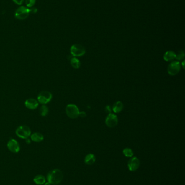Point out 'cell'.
<instances>
[{"mask_svg": "<svg viewBox=\"0 0 185 185\" xmlns=\"http://www.w3.org/2000/svg\"><path fill=\"white\" fill-rule=\"evenodd\" d=\"M118 124L117 116L112 113L109 114L105 119V124L109 128H114Z\"/></svg>", "mask_w": 185, "mask_h": 185, "instance_id": "obj_8", "label": "cell"}, {"mask_svg": "<svg viewBox=\"0 0 185 185\" xmlns=\"http://www.w3.org/2000/svg\"><path fill=\"white\" fill-rule=\"evenodd\" d=\"M185 57V53L184 51H179L178 54H176V56L175 59L177 60H182L184 59Z\"/></svg>", "mask_w": 185, "mask_h": 185, "instance_id": "obj_20", "label": "cell"}, {"mask_svg": "<svg viewBox=\"0 0 185 185\" xmlns=\"http://www.w3.org/2000/svg\"><path fill=\"white\" fill-rule=\"evenodd\" d=\"M123 154L126 157L131 158L134 155V152L132 151V149L129 148H125L123 151Z\"/></svg>", "mask_w": 185, "mask_h": 185, "instance_id": "obj_19", "label": "cell"}, {"mask_svg": "<svg viewBox=\"0 0 185 185\" xmlns=\"http://www.w3.org/2000/svg\"><path fill=\"white\" fill-rule=\"evenodd\" d=\"M79 110L76 105L69 104L66 107V113L68 117L71 119H76L79 116Z\"/></svg>", "mask_w": 185, "mask_h": 185, "instance_id": "obj_2", "label": "cell"}, {"mask_svg": "<svg viewBox=\"0 0 185 185\" xmlns=\"http://www.w3.org/2000/svg\"><path fill=\"white\" fill-rule=\"evenodd\" d=\"M63 176V172L60 169H55L47 174V180L51 185H57L62 181Z\"/></svg>", "mask_w": 185, "mask_h": 185, "instance_id": "obj_1", "label": "cell"}, {"mask_svg": "<svg viewBox=\"0 0 185 185\" xmlns=\"http://www.w3.org/2000/svg\"><path fill=\"white\" fill-rule=\"evenodd\" d=\"M26 141L27 144H30V139H28L27 138V139H26Z\"/></svg>", "mask_w": 185, "mask_h": 185, "instance_id": "obj_26", "label": "cell"}, {"mask_svg": "<svg viewBox=\"0 0 185 185\" xmlns=\"http://www.w3.org/2000/svg\"><path fill=\"white\" fill-rule=\"evenodd\" d=\"M86 116V114L85 112H84V111L79 112V116H80L81 118H85Z\"/></svg>", "mask_w": 185, "mask_h": 185, "instance_id": "obj_25", "label": "cell"}, {"mask_svg": "<svg viewBox=\"0 0 185 185\" xmlns=\"http://www.w3.org/2000/svg\"><path fill=\"white\" fill-rule=\"evenodd\" d=\"M13 1L15 4H17V5L22 4L24 1V0H13Z\"/></svg>", "mask_w": 185, "mask_h": 185, "instance_id": "obj_23", "label": "cell"}, {"mask_svg": "<svg viewBox=\"0 0 185 185\" xmlns=\"http://www.w3.org/2000/svg\"><path fill=\"white\" fill-rule=\"evenodd\" d=\"M26 107L30 109H35L39 106V102L34 99H28L25 101Z\"/></svg>", "mask_w": 185, "mask_h": 185, "instance_id": "obj_11", "label": "cell"}, {"mask_svg": "<svg viewBox=\"0 0 185 185\" xmlns=\"http://www.w3.org/2000/svg\"><path fill=\"white\" fill-rule=\"evenodd\" d=\"M181 68V65L180 62L178 61H174L171 63L168 66V74L172 76H174L178 74L180 71Z\"/></svg>", "mask_w": 185, "mask_h": 185, "instance_id": "obj_7", "label": "cell"}, {"mask_svg": "<svg viewBox=\"0 0 185 185\" xmlns=\"http://www.w3.org/2000/svg\"><path fill=\"white\" fill-rule=\"evenodd\" d=\"M30 10L27 7L21 6L15 11V16L18 20H24L27 19L30 14Z\"/></svg>", "mask_w": 185, "mask_h": 185, "instance_id": "obj_5", "label": "cell"}, {"mask_svg": "<svg viewBox=\"0 0 185 185\" xmlns=\"http://www.w3.org/2000/svg\"><path fill=\"white\" fill-rule=\"evenodd\" d=\"M16 134L17 136L21 139H26L31 134L30 128L26 126H20L16 130Z\"/></svg>", "mask_w": 185, "mask_h": 185, "instance_id": "obj_4", "label": "cell"}, {"mask_svg": "<svg viewBox=\"0 0 185 185\" xmlns=\"http://www.w3.org/2000/svg\"><path fill=\"white\" fill-rule=\"evenodd\" d=\"M184 63H185V61H184L182 62V67H183L184 68Z\"/></svg>", "mask_w": 185, "mask_h": 185, "instance_id": "obj_28", "label": "cell"}, {"mask_svg": "<svg viewBox=\"0 0 185 185\" xmlns=\"http://www.w3.org/2000/svg\"><path fill=\"white\" fill-rule=\"evenodd\" d=\"M96 161V157L93 154H89L86 155L84 159V162L86 164L89 165H92Z\"/></svg>", "mask_w": 185, "mask_h": 185, "instance_id": "obj_14", "label": "cell"}, {"mask_svg": "<svg viewBox=\"0 0 185 185\" xmlns=\"http://www.w3.org/2000/svg\"><path fill=\"white\" fill-rule=\"evenodd\" d=\"M30 13L35 14L37 13V8H33V7H31L30 9Z\"/></svg>", "mask_w": 185, "mask_h": 185, "instance_id": "obj_22", "label": "cell"}, {"mask_svg": "<svg viewBox=\"0 0 185 185\" xmlns=\"http://www.w3.org/2000/svg\"><path fill=\"white\" fill-rule=\"evenodd\" d=\"M33 181L37 185H44L46 182V179L43 175H38L34 178Z\"/></svg>", "mask_w": 185, "mask_h": 185, "instance_id": "obj_16", "label": "cell"}, {"mask_svg": "<svg viewBox=\"0 0 185 185\" xmlns=\"http://www.w3.org/2000/svg\"><path fill=\"white\" fill-rule=\"evenodd\" d=\"M35 2L36 0H26V4L28 8L33 7Z\"/></svg>", "mask_w": 185, "mask_h": 185, "instance_id": "obj_21", "label": "cell"}, {"mask_svg": "<svg viewBox=\"0 0 185 185\" xmlns=\"http://www.w3.org/2000/svg\"><path fill=\"white\" fill-rule=\"evenodd\" d=\"M70 52L72 56L74 57H80L85 54V48L79 44H75L71 46Z\"/></svg>", "mask_w": 185, "mask_h": 185, "instance_id": "obj_3", "label": "cell"}, {"mask_svg": "<svg viewBox=\"0 0 185 185\" xmlns=\"http://www.w3.org/2000/svg\"><path fill=\"white\" fill-rule=\"evenodd\" d=\"M71 66L75 69H78L81 66V62L76 57H72L70 60Z\"/></svg>", "mask_w": 185, "mask_h": 185, "instance_id": "obj_17", "label": "cell"}, {"mask_svg": "<svg viewBox=\"0 0 185 185\" xmlns=\"http://www.w3.org/2000/svg\"><path fill=\"white\" fill-rule=\"evenodd\" d=\"M39 112L42 116H46L48 113V108L47 106H46L45 104L42 105L40 108Z\"/></svg>", "mask_w": 185, "mask_h": 185, "instance_id": "obj_18", "label": "cell"}, {"mask_svg": "<svg viewBox=\"0 0 185 185\" xmlns=\"http://www.w3.org/2000/svg\"><path fill=\"white\" fill-rule=\"evenodd\" d=\"M140 165V162L139 159L136 157H133L130 159L128 161V169L131 172H134L138 169Z\"/></svg>", "mask_w": 185, "mask_h": 185, "instance_id": "obj_9", "label": "cell"}, {"mask_svg": "<svg viewBox=\"0 0 185 185\" xmlns=\"http://www.w3.org/2000/svg\"><path fill=\"white\" fill-rule=\"evenodd\" d=\"M30 138H31V140L35 142H41L43 141L44 139V135L40 133H38V132H36L32 134L30 136Z\"/></svg>", "mask_w": 185, "mask_h": 185, "instance_id": "obj_12", "label": "cell"}, {"mask_svg": "<svg viewBox=\"0 0 185 185\" xmlns=\"http://www.w3.org/2000/svg\"><path fill=\"white\" fill-rule=\"evenodd\" d=\"M7 147L10 151L14 153H18L20 150V145L15 139H10L7 144Z\"/></svg>", "mask_w": 185, "mask_h": 185, "instance_id": "obj_10", "label": "cell"}, {"mask_svg": "<svg viewBox=\"0 0 185 185\" xmlns=\"http://www.w3.org/2000/svg\"><path fill=\"white\" fill-rule=\"evenodd\" d=\"M52 99V94L50 91H43L37 96V101L41 104H45L50 102Z\"/></svg>", "mask_w": 185, "mask_h": 185, "instance_id": "obj_6", "label": "cell"}, {"mask_svg": "<svg viewBox=\"0 0 185 185\" xmlns=\"http://www.w3.org/2000/svg\"><path fill=\"white\" fill-rule=\"evenodd\" d=\"M105 111H106V112H107V113H109V114H110V113H111V108H110V106H109V105H108V106H106V107H105Z\"/></svg>", "mask_w": 185, "mask_h": 185, "instance_id": "obj_24", "label": "cell"}, {"mask_svg": "<svg viewBox=\"0 0 185 185\" xmlns=\"http://www.w3.org/2000/svg\"><path fill=\"white\" fill-rule=\"evenodd\" d=\"M44 185H51L50 183H49L48 182H45V184H44Z\"/></svg>", "mask_w": 185, "mask_h": 185, "instance_id": "obj_27", "label": "cell"}, {"mask_svg": "<svg viewBox=\"0 0 185 185\" xmlns=\"http://www.w3.org/2000/svg\"><path fill=\"white\" fill-rule=\"evenodd\" d=\"M176 54L173 51H168L165 53L163 56V59L166 61L169 62L174 60L175 59Z\"/></svg>", "mask_w": 185, "mask_h": 185, "instance_id": "obj_13", "label": "cell"}, {"mask_svg": "<svg viewBox=\"0 0 185 185\" xmlns=\"http://www.w3.org/2000/svg\"><path fill=\"white\" fill-rule=\"evenodd\" d=\"M123 104L121 101H117L116 103H114L113 107L112 110L116 113H118L123 110Z\"/></svg>", "mask_w": 185, "mask_h": 185, "instance_id": "obj_15", "label": "cell"}]
</instances>
